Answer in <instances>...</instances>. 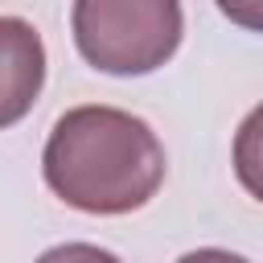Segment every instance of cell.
Returning a JSON list of instances; mask_svg holds the SVG:
<instances>
[{"mask_svg": "<svg viewBox=\"0 0 263 263\" xmlns=\"http://www.w3.org/2000/svg\"><path fill=\"white\" fill-rule=\"evenodd\" d=\"M41 173L82 214H132L164 185V144L132 111L74 107L49 132Z\"/></svg>", "mask_w": 263, "mask_h": 263, "instance_id": "6da1fadb", "label": "cell"}, {"mask_svg": "<svg viewBox=\"0 0 263 263\" xmlns=\"http://www.w3.org/2000/svg\"><path fill=\"white\" fill-rule=\"evenodd\" d=\"M78 53L103 74L160 70L185 33L181 0H74L70 12Z\"/></svg>", "mask_w": 263, "mask_h": 263, "instance_id": "7a4b0ae2", "label": "cell"}, {"mask_svg": "<svg viewBox=\"0 0 263 263\" xmlns=\"http://www.w3.org/2000/svg\"><path fill=\"white\" fill-rule=\"evenodd\" d=\"M45 86L41 33L21 16H0V127L21 123Z\"/></svg>", "mask_w": 263, "mask_h": 263, "instance_id": "3957f363", "label": "cell"}, {"mask_svg": "<svg viewBox=\"0 0 263 263\" xmlns=\"http://www.w3.org/2000/svg\"><path fill=\"white\" fill-rule=\"evenodd\" d=\"M37 263H119V255H111L95 242H62V247H49L45 255H37Z\"/></svg>", "mask_w": 263, "mask_h": 263, "instance_id": "277c9868", "label": "cell"}, {"mask_svg": "<svg viewBox=\"0 0 263 263\" xmlns=\"http://www.w3.org/2000/svg\"><path fill=\"white\" fill-rule=\"evenodd\" d=\"M259 4H263V0H218V8H222L234 25H242V29H251V33H259V29H263Z\"/></svg>", "mask_w": 263, "mask_h": 263, "instance_id": "5b68a950", "label": "cell"}, {"mask_svg": "<svg viewBox=\"0 0 263 263\" xmlns=\"http://www.w3.org/2000/svg\"><path fill=\"white\" fill-rule=\"evenodd\" d=\"M177 263H247V259H242V255H234V251H222V247H201V251L181 255Z\"/></svg>", "mask_w": 263, "mask_h": 263, "instance_id": "8992f818", "label": "cell"}]
</instances>
